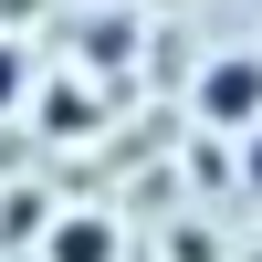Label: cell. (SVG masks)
<instances>
[{"instance_id": "1", "label": "cell", "mask_w": 262, "mask_h": 262, "mask_svg": "<svg viewBox=\"0 0 262 262\" xmlns=\"http://www.w3.org/2000/svg\"><path fill=\"white\" fill-rule=\"evenodd\" d=\"M200 126H221V137H252L262 126V63L252 53H221L200 74Z\"/></svg>"}, {"instance_id": "2", "label": "cell", "mask_w": 262, "mask_h": 262, "mask_svg": "<svg viewBox=\"0 0 262 262\" xmlns=\"http://www.w3.org/2000/svg\"><path fill=\"white\" fill-rule=\"evenodd\" d=\"M42 262H116V221H95V210L53 221V231H42Z\"/></svg>"}, {"instance_id": "3", "label": "cell", "mask_w": 262, "mask_h": 262, "mask_svg": "<svg viewBox=\"0 0 262 262\" xmlns=\"http://www.w3.org/2000/svg\"><path fill=\"white\" fill-rule=\"evenodd\" d=\"M32 231H53V210H42V189H11L0 200V242H32Z\"/></svg>"}, {"instance_id": "4", "label": "cell", "mask_w": 262, "mask_h": 262, "mask_svg": "<svg viewBox=\"0 0 262 262\" xmlns=\"http://www.w3.org/2000/svg\"><path fill=\"white\" fill-rule=\"evenodd\" d=\"M42 126H53V137H84V126H95V105H84L74 84H53V95H42Z\"/></svg>"}, {"instance_id": "5", "label": "cell", "mask_w": 262, "mask_h": 262, "mask_svg": "<svg viewBox=\"0 0 262 262\" xmlns=\"http://www.w3.org/2000/svg\"><path fill=\"white\" fill-rule=\"evenodd\" d=\"M21 95H32V53H21V42H11V32H0V116H11V105H21Z\"/></svg>"}, {"instance_id": "6", "label": "cell", "mask_w": 262, "mask_h": 262, "mask_svg": "<svg viewBox=\"0 0 262 262\" xmlns=\"http://www.w3.org/2000/svg\"><path fill=\"white\" fill-rule=\"evenodd\" d=\"M242 189H252V200H262V126H252V137H242Z\"/></svg>"}, {"instance_id": "7", "label": "cell", "mask_w": 262, "mask_h": 262, "mask_svg": "<svg viewBox=\"0 0 262 262\" xmlns=\"http://www.w3.org/2000/svg\"><path fill=\"white\" fill-rule=\"evenodd\" d=\"M32 11H42V0H0V21H32Z\"/></svg>"}, {"instance_id": "8", "label": "cell", "mask_w": 262, "mask_h": 262, "mask_svg": "<svg viewBox=\"0 0 262 262\" xmlns=\"http://www.w3.org/2000/svg\"><path fill=\"white\" fill-rule=\"evenodd\" d=\"M252 262H262V252H252Z\"/></svg>"}]
</instances>
